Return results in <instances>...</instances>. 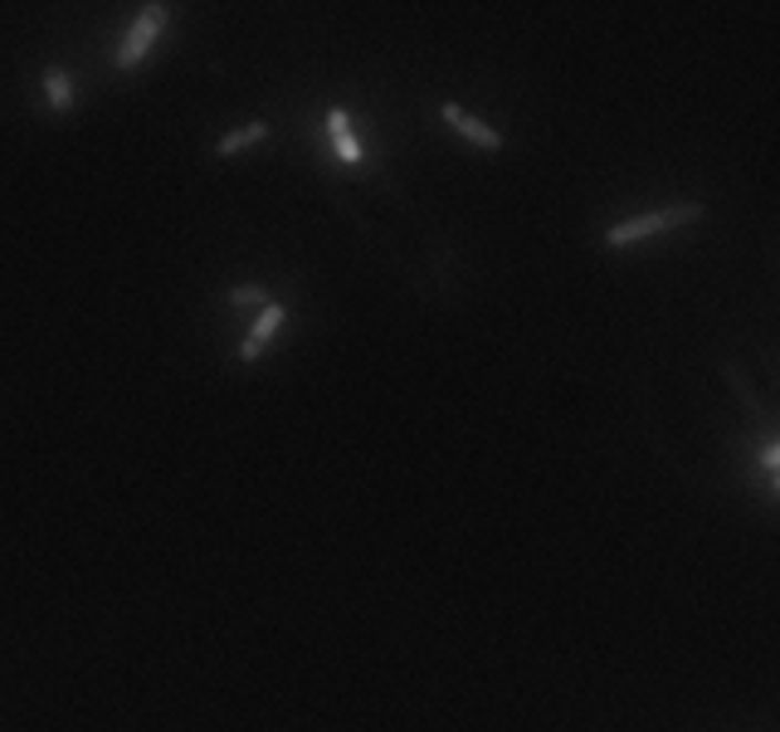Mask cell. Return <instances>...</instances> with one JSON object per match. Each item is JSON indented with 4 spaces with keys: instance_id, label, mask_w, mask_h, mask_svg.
<instances>
[{
    "instance_id": "cell-1",
    "label": "cell",
    "mask_w": 780,
    "mask_h": 732,
    "mask_svg": "<svg viewBox=\"0 0 780 732\" xmlns=\"http://www.w3.org/2000/svg\"><path fill=\"white\" fill-rule=\"evenodd\" d=\"M698 220H707V205H702V201H674V205H658V211H644V215L619 220V225H605L601 244H605V250H629V244L658 240V235H668V230L698 225Z\"/></svg>"
},
{
    "instance_id": "cell-2",
    "label": "cell",
    "mask_w": 780,
    "mask_h": 732,
    "mask_svg": "<svg viewBox=\"0 0 780 732\" xmlns=\"http://www.w3.org/2000/svg\"><path fill=\"white\" fill-rule=\"evenodd\" d=\"M171 30V6L166 0H142L137 16H132L127 34H122L117 54H113V69L117 73H137L146 59H152V49L162 44V34Z\"/></svg>"
},
{
    "instance_id": "cell-3",
    "label": "cell",
    "mask_w": 780,
    "mask_h": 732,
    "mask_svg": "<svg viewBox=\"0 0 780 732\" xmlns=\"http://www.w3.org/2000/svg\"><path fill=\"white\" fill-rule=\"evenodd\" d=\"M284 327H288V303H278V298H274V303H264V308L249 317V327H244V337H239V352H235V357H239L244 366H254V362H259L268 347H274V337L284 333Z\"/></svg>"
},
{
    "instance_id": "cell-4",
    "label": "cell",
    "mask_w": 780,
    "mask_h": 732,
    "mask_svg": "<svg viewBox=\"0 0 780 732\" xmlns=\"http://www.w3.org/2000/svg\"><path fill=\"white\" fill-rule=\"evenodd\" d=\"M439 118H444L449 132H459V138L469 142V146H479V152H503V132H497L493 122L473 118L463 103H454V98H449V103H439Z\"/></svg>"
},
{
    "instance_id": "cell-5",
    "label": "cell",
    "mask_w": 780,
    "mask_h": 732,
    "mask_svg": "<svg viewBox=\"0 0 780 732\" xmlns=\"http://www.w3.org/2000/svg\"><path fill=\"white\" fill-rule=\"evenodd\" d=\"M322 128H327V142H332L337 162H347V166H361V162H366V142H361L357 122H351V113H347V108H341V103L327 108Z\"/></svg>"
},
{
    "instance_id": "cell-6",
    "label": "cell",
    "mask_w": 780,
    "mask_h": 732,
    "mask_svg": "<svg viewBox=\"0 0 780 732\" xmlns=\"http://www.w3.org/2000/svg\"><path fill=\"white\" fill-rule=\"evenodd\" d=\"M268 138H274V122H268V118H249V122L229 128L225 138L215 142V156H219V162H229V156H244V152H254V146H264Z\"/></svg>"
},
{
    "instance_id": "cell-7",
    "label": "cell",
    "mask_w": 780,
    "mask_h": 732,
    "mask_svg": "<svg viewBox=\"0 0 780 732\" xmlns=\"http://www.w3.org/2000/svg\"><path fill=\"white\" fill-rule=\"evenodd\" d=\"M40 89H44L49 113H54V118H73V108H79V89H73V73L64 64H49L44 79H40Z\"/></svg>"
},
{
    "instance_id": "cell-8",
    "label": "cell",
    "mask_w": 780,
    "mask_h": 732,
    "mask_svg": "<svg viewBox=\"0 0 780 732\" xmlns=\"http://www.w3.org/2000/svg\"><path fill=\"white\" fill-rule=\"evenodd\" d=\"M225 303H229V308H239V313H259L264 303H274V293H268L264 284H235L225 293Z\"/></svg>"
},
{
    "instance_id": "cell-9",
    "label": "cell",
    "mask_w": 780,
    "mask_h": 732,
    "mask_svg": "<svg viewBox=\"0 0 780 732\" xmlns=\"http://www.w3.org/2000/svg\"><path fill=\"white\" fill-rule=\"evenodd\" d=\"M761 464H766V469H771V474H780V445H771V449H766V455H761Z\"/></svg>"
},
{
    "instance_id": "cell-10",
    "label": "cell",
    "mask_w": 780,
    "mask_h": 732,
    "mask_svg": "<svg viewBox=\"0 0 780 732\" xmlns=\"http://www.w3.org/2000/svg\"><path fill=\"white\" fill-rule=\"evenodd\" d=\"M771 488H776V494H780V474H776V484H771Z\"/></svg>"
}]
</instances>
